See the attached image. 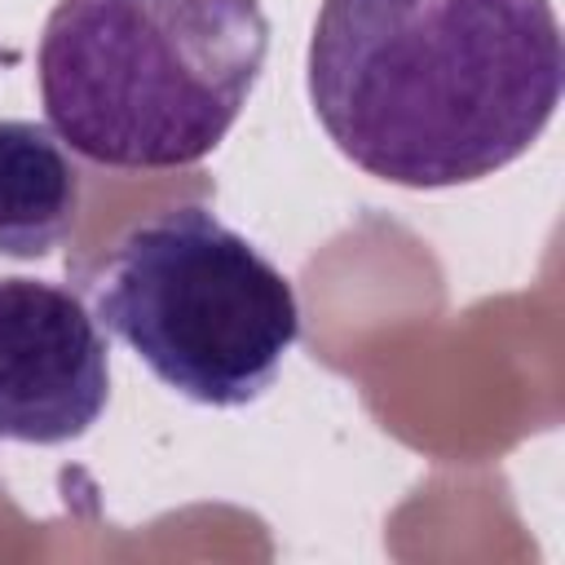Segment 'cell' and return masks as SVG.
Instances as JSON below:
<instances>
[{
	"label": "cell",
	"instance_id": "cell-3",
	"mask_svg": "<svg viewBox=\"0 0 565 565\" xmlns=\"http://www.w3.org/2000/svg\"><path fill=\"white\" fill-rule=\"evenodd\" d=\"M93 318L185 402L265 397L300 335L291 278L212 207L137 221L84 278Z\"/></svg>",
	"mask_w": 565,
	"mask_h": 565
},
{
	"label": "cell",
	"instance_id": "cell-2",
	"mask_svg": "<svg viewBox=\"0 0 565 565\" xmlns=\"http://www.w3.org/2000/svg\"><path fill=\"white\" fill-rule=\"evenodd\" d=\"M265 53L260 0H57L35 53L40 106L88 163L190 168L243 115Z\"/></svg>",
	"mask_w": 565,
	"mask_h": 565
},
{
	"label": "cell",
	"instance_id": "cell-5",
	"mask_svg": "<svg viewBox=\"0 0 565 565\" xmlns=\"http://www.w3.org/2000/svg\"><path fill=\"white\" fill-rule=\"evenodd\" d=\"M79 168L49 124L0 119V256L40 260L79 216Z\"/></svg>",
	"mask_w": 565,
	"mask_h": 565
},
{
	"label": "cell",
	"instance_id": "cell-1",
	"mask_svg": "<svg viewBox=\"0 0 565 565\" xmlns=\"http://www.w3.org/2000/svg\"><path fill=\"white\" fill-rule=\"evenodd\" d=\"M565 49L552 0H322L309 102L366 177L446 190L516 163L552 124Z\"/></svg>",
	"mask_w": 565,
	"mask_h": 565
},
{
	"label": "cell",
	"instance_id": "cell-4",
	"mask_svg": "<svg viewBox=\"0 0 565 565\" xmlns=\"http://www.w3.org/2000/svg\"><path fill=\"white\" fill-rule=\"evenodd\" d=\"M110 402V344L93 309L44 278H0V441L66 446Z\"/></svg>",
	"mask_w": 565,
	"mask_h": 565
}]
</instances>
